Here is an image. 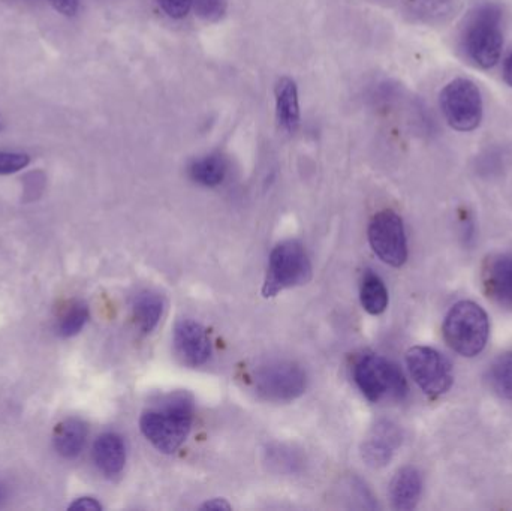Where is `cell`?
I'll return each instance as SVG.
<instances>
[{
  "label": "cell",
  "mask_w": 512,
  "mask_h": 511,
  "mask_svg": "<svg viewBox=\"0 0 512 511\" xmlns=\"http://www.w3.org/2000/svg\"><path fill=\"white\" fill-rule=\"evenodd\" d=\"M194 422V405L188 395H174L141 416L146 440L165 455L176 453L185 443Z\"/></svg>",
  "instance_id": "obj_1"
},
{
  "label": "cell",
  "mask_w": 512,
  "mask_h": 511,
  "mask_svg": "<svg viewBox=\"0 0 512 511\" xmlns=\"http://www.w3.org/2000/svg\"><path fill=\"white\" fill-rule=\"evenodd\" d=\"M502 17L501 6L484 3L466 21L462 35L463 50L480 68H493L501 59L504 47Z\"/></svg>",
  "instance_id": "obj_2"
},
{
  "label": "cell",
  "mask_w": 512,
  "mask_h": 511,
  "mask_svg": "<svg viewBox=\"0 0 512 511\" xmlns=\"http://www.w3.org/2000/svg\"><path fill=\"white\" fill-rule=\"evenodd\" d=\"M442 333L451 350L471 359L483 353L489 342V315L478 303L462 300L448 311Z\"/></svg>",
  "instance_id": "obj_3"
},
{
  "label": "cell",
  "mask_w": 512,
  "mask_h": 511,
  "mask_svg": "<svg viewBox=\"0 0 512 511\" xmlns=\"http://www.w3.org/2000/svg\"><path fill=\"white\" fill-rule=\"evenodd\" d=\"M354 378L358 389L370 402L402 401L408 395V383L399 366L376 354H366L358 360Z\"/></svg>",
  "instance_id": "obj_4"
},
{
  "label": "cell",
  "mask_w": 512,
  "mask_h": 511,
  "mask_svg": "<svg viewBox=\"0 0 512 511\" xmlns=\"http://www.w3.org/2000/svg\"><path fill=\"white\" fill-rule=\"evenodd\" d=\"M312 275L309 257L297 240H286L273 249L262 294L274 297L288 288L306 284Z\"/></svg>",
  "instance_id": "obj_5"
},
{
  "label": "cell",
  "mask_w": 512,
  "mask_h": 511,
  "mask_svg": "<svg viewBox=\"0 0 512 511\" xmlns=\"http://www.w3.org/2000/svg\"><path fill=\"white\" fill-rule=\"evenodd\" d=\"M442 114L451 128L459 132L475 131L484 114L483 96L474 81L456 78L439 95Z\"/></svg>",
  "instance_id": "obj_6"
},
{
  "label": "cell",
  "mask_w": 512,
  "mask_h": 511,
  "mask_svg": "<svg viewBox=\"0 0 512 511\" xmlns=\"http://www.w3.org/2000/svg\"><path fill=\"white\" fill-rule=\"evenodd\" d=\"M406 366L418 387L430 398L445 395L453 387L450 360L430 347H412L406 353Z\"/></svg>",
  "instance_id": "obj_7"
},
{
  "label": "cell",
  "mask_w": 512,
  "mask_h": 511,
  "mask_svg": "<svg viewBox=\"0 0 512 511\" xmlns=\"http://www.w3.org/2000/svg\"><path fill=\"white\" fill-rule=\"evenodd\" d=\"M306 372L294 362H270L256 369L254 386L265 401L291 402L306 390Z\"/></svg>",
  "instance_id": "obj_8"
},
{
  "label": "cell",
  "mask_w": 512,
  "mask_h": 511,
  "mask_svg": "<svg viewBox=\"0 0 512 511\" xmlns=\"http://www.w3.org/2000/svg\"><path fill=\"white\" fill-rule=\"evenodd\" d=\"M369 242L379 260L391 267H402L408 260V240L402 218L393 210H382L369 225Z\"/></svg>",
  "instance_id": "obj_9"
},
{
  "label": "cell",
  "mask_w": 512,
  "mask_h": 511,
  "mask_svg": "<svg viewBox=\"0 0 512 511\" xmlns=\"http://www.w3.org/2000/svg\"><path fill=\"white\" fill-rule=\"evenodd\" d=\"M403 435L399 426L390 420L376 423L361 447L364 462L372 468H384L390 464L394 453L402 444Z\"/></svg>",
  "instance_id": "obj_10"
},
{
  "label": "cell",
  "mask_w": 512,
  "mask_h": 511,
  "mask_svg": "<svg viewBox=\"0 0 512 511\" xmlns=\"http://www.w3.org/2000/svg\"><path fill=\"white\" fill-rule=\"evenodd\" d=\"M174 347L180 359L189 366H201L212 356L207 330L197 321L183 320L174 329Z\"/></svg>",
  "instance_id": "obj_11"
},
{
  "label": "cell",
  "mask_w": 512,
  "mask_h": 511,
  "mask_svg": "<svg viewBox=\"0 0 512 511\" xmlns=\"http://www.w3.org/2000/svg\"><path fill=\"white\" fill-rule=\"evenodd\" d=\"M481 282L490 299L512 309V255H492L484 261Z\"/></svg>",
  "instance_id": "obj_12"
},
{
  "label": "cell",
  "mask_w": 512,
  "mask_h": 511,
  "mask_svg": "<svg viewBox=\"0 0 512 511\" xmlns=\"http://www.w3.org/2000/svg\"><path fill=\"white\" fill-rule=\"evenodd\" d=\"M274 98H276V116L280 128L288 134H294L300 125L297 83L289 77L279 78L274 86Z\"/></svg>",
  "instance_id": "obj_13"
},
{
  "label": "cell",
  "mask_w": 512,
  "mask_h": 511,
  "mask_svg": "<svg viewBox=\"0 0 512 511\" xmlns=\"http://www.w3.org/2000/svg\"><path fill=\"white\" fill-rule=\"evenodd\" d=\"M423 491L420 471L414 467H403L391 480V506L396 510L409 511L417 507Z\"/></svg>",
  "instance_id": "obj_14"
},
{
  "label": "cell",
  "mask_w": 512,
  "mask_h": 511,
  "mask_svg": "<svg viewBox=\"0 0 512 511\" xmlns=\"http://www.w3.org/2000/svg\"><path fill=\"white\" fill-rule=\"evenodd\" d=\"M96 467L107 477L119 476L126 464L125 441L120 435L107 432L93 446Z\"/></svg>",
  "instance_id": "obj_15"
},
{
  "label": "cell",
  "mask_w": 512,
  "mask_h": 511,
  "mask_svg": "<svg viewBox=\"0 0 512 511\" xmlns=\"http://www.w3.org/2000/svg\"><path fill=\"white\" fill-rule=\"evenodd\" d=\"M87 435H89V428L83 420L75 417L63 420L54 429V449L63 458H77L86 446Z\"/></svg>",
  "instance_id": "obj_16"
},
{
  "label": "cell",
  "mask_w": 512,
  "mask_h": 511,
  "mask_svg": "<svg viewBox=\"0 0 512 511\" xmlns=\"http://www.w3.org/2000/svg\"><path fill=\"white\" fill-rule=\"evenodd\" d=\"M132 312H134V320L138 329L147 335L156 329L162 314H164V300L159 294L146 291L135 299Z\"/></svg>",
  "instance_id": "obj_17"
},
{
  "label": "cell",
  "mask_w": 512,
  "mask_h": 511,
  "mask_svg": "<svg viewBox=\"0 0 512 511\" xmlns=\"http://www.w3.org/2000/svg\"><path fill=\"white\" fill-rule=\"evenodd\" d=\"M227 170V161L221 155H209L192 162L189 176L198 185L213 188L224 182Z\"/></svg>",
  "instance_id": "obj_18"
},
{
  "label": "cell",
  "mask_w": 512,
  "mask_h": 511,
  "mask_svg": "<svg viewBox=\"0 0 512 511\" xmlns=\"http://www.w3.org/2000/svg\"><path fill=\"white\" fill-rule=\"evenodd\" d=\"M361 305L370 315L384 314L388 306V290L384 281L375 273L364 276L360 293Z\"/></svg>",
  "instance_id": "obj_19"
},
{
  "label": "cell",
  "mask_w": 512,
  "mask_h": 511,
  "mask_svg": "<svg viewBox=\"0 0 512 511\" xmlns=\"http://www.w3.org/2000/svg\"><path fill=\"white\" fill-rule=\"evenodd\" d=\"M490 384L501 398L512 401V353L496 357L490 366Z\"/></svg>",
  "instance_id": "obj_20"
},
{
  "label": "cell",
  "mask_w": 512,
  "mask_h": 511,
  "mask_svg": "<svg viewBox=\"0 0 512 511\" xmlns=\"http://www.w3.org/2000/svg\"><path fill=\"white\" fill-rule=\"evenodd\" d=\"M89 317L90 312L86 303H72L60 320L59 335L63 338H72V336L78 335L86 326Z\"/></svg>",
  "instance_id": "obj_21"
},
{
  "label": "cell",
  "mask_w": 512,
  "mask_h": 511,
  "mask_svg": "<svg viewBox=\"0 0 512 511\" xmlns=\"http://www.w3.org/2000/svg\"><path fill=\"white\" fill-rule=\"evenodd\" d=\"M192 8L203 20L218 21L227 12L228 3L227 0H194Z\"/></svg>",
  "instance_id": "obj_22"
},
{
  "label": "cell",
  "mask_w": 512,
  "mask_h": 511,
  "mask_svg": "<svg viewBox=\"0 0 512 511\" xmlns=\"http://www.w3.org/2000/svg\"><path fill=\"white\" fill-rule=\"evenodd\" d=\"M30 156L26 153L0 152V176L18 173L29 165Z\"/></svg>",
  "instance_id": "obj_23"
},
{
  "label": "cell",
  "mask_w": 512,
  "mask_h": 511,
  "mask_svg": "<svg viewBox=\"0 0 512 511\" xmlns=\"http://www.w3.org/2000/svg\"><path fill=\"white\" fill-rule=\"evenodd\" d=\"M162 11L174 20L185 18L192 9L194 0H156Z\"/></svg>",
  "instance_id": "obj_24"
},
{
  "label": "cell",
  "mask_w": 512,
  "mask_h": 511,
  "mask_svg": "<svg viewBox=\"0 0 512 511\" xmlns=\"http://www.w3.org/2000/svg\"><path fill=\"white\" fill-rule=\"evenodd\" d=\"M80 2L81 0H48V3L65 17H74L80 9Z\"/></svg>",
  "instance_id": "obj_25"
},
{
  "label": "cell",
  "mask_w": 512,
  "mask_h": 511,
  "mask_svg": "<svg viewBox=\"0 0 512 511\" xmlns=\"http://www.w3.org/2000/svg\"><path fill=\"white\" fill-rule=\"evenodd\" d=\"M69 510H78V511H101L102 506L98 500L95 498L84 497L78 498L74 503L69 506Z\"/></svg>",
  "instance_id": "obj_26"
},
{
  "label": "cell",
  "mask_w": 512,
  "mask_h": 511,
  "mask_svg": "<svg viewBox=\"0 0 512 511\" xmlns=\"http://www.w3.org/2000/svg\"><path fill=\"white\" fill-rule=\"evenodd\" d=\"M203 510H231L230 504L227 503V500H222V498H215V500L207 501L204 506H201Z\"/></svg>",
  "instance_id": "obj_27"
},
{
  "label": "cell",
  "mask_w": 512,
  "mask_h": 511,
  "mask_svg": "<svg viewBox=\"0 0 512 511\" xmlns=\"http://www.w3.org/2000/svg\"><path fill=\"white\" fill-rule=\"evenodd\" d=\"M504 80L507 81L508 86L512 87V51L508 54L504 63Z\"/></svg>",
  "instance_id": "obj_28"
},
{
  "label": "cell",
  "mask_w": 512,
  "mask_h": 511,
  "mask_svg": "<svg viewBox=\"0 0 512 511\" xmlns=\"http://www.w3.org/2000/svg\"><path fill=\"white\" fill-rule=\"evenodd\" d=\"M0 131H2V119H0Z\"/></svg>",
  "instance_id": "obj_29"
}]
</instances>
